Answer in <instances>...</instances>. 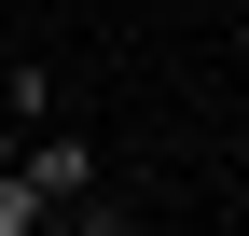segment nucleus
<instances>
[{"label": "nucleus", "instance_id": "f257e3e1", "mask_svg": "<svg viewBox=\"0 0 249 236\" xmlns=\"http://www.w3.org/2000/svg\"><path fill=\"white\" fill-rule=\"evenodd\" d=\"M14 167H28V181H42V195H55V209H70V195H97V181H111V167H97V139H83V125H70V111H42V125H28V139H14Z\"/></svg>", "mask_w": 249, "mask_h": 236}, {"label": "nucleus", "instance_id": "f03ea898", "mask_svg": "<svg viewBox=\"0 0 249 236\" xmlns=\"http://www.w3.org/2000/svg\"><path fill=\"white\" fill-rule=\"evenodd\" d=\"M0 111H14V125L55 111V70H42V56H0Z\"/></svg>", "mask_w": 249, "mask_h": 236}, {"label": "nucleus", "instance_id": "7ed1b4c3", "mask_svg": "<svg viewBox=\"0 0 249 236\" xmlns=\"http://www.w3.org/2000/svg\"><path fill=\"white\" fill-rule=\"evenodd\" d=\"M42 222H55V195L28 181V167H0V236H42Z\"/></svg>", "mask_w": 249, "mask_h": 236}, {"label": "nucleus", "instance_id": "20e7f679", "mask_svg": "<svg viewBox=\"0 0 249 236\" xmlns=\"http://www.w3.org/2000/svg\"><path fill=\"white\" fill-rule=\"evenodd\" d=\"M235 139H249V98H235Z\"/></svg>", "mask_w": 249, "mask_h": 236}, {"label": "nucleus", "instance_id": "39448f33", "mask_svg": "<svg viewBox=\"0 0 249 236\" xmlns=\"http://www.w3.org/2000/svg\"><path fill=\"white\" fill-rule=\"evenodd\" d=\"M0 56H14V42H0Z\"/></svg>", "mask_w": 249, "mask_h": 236}]
</instances>
